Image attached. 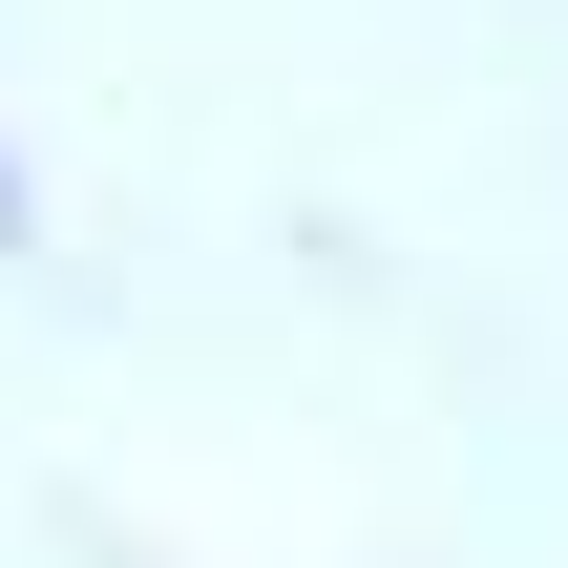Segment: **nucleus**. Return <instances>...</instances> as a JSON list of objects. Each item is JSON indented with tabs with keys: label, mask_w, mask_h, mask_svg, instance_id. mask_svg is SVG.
<instances>
[{
	"label": "nucleus",
	"mask_w": 568,
	"mask_h": 568,
	"mask_svg": "<svg viewBox=\"0 0 568 568\" xmlns=\"http://www.w3.org/2000/svg\"><path fill=\"white\" fill-rule=\"evenodd\" d=\"M0 232H21V169H0Z\"/></svg>",
	"instance_id": "obj_1"
}]
</instances>
